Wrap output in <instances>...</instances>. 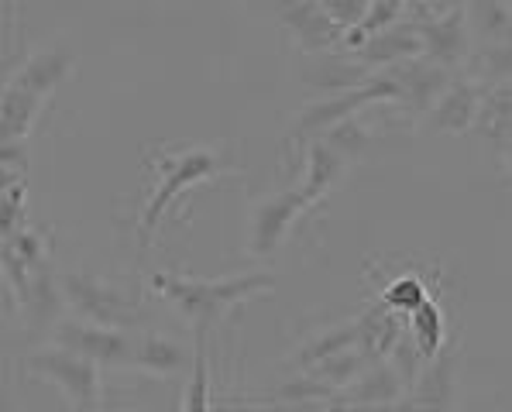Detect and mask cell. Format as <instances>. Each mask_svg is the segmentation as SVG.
<instances>
[{
  "label": "cell",
  "mask_w": 512,
  "mask_h": 412,
  "mask_svg": "<svg viewBox=\"0 0 512 412\" xmlns=\"http://www.w3.org/2000/svg\"><path fill=\"white\" fill-rule=\"evenodd\" d=\"M55 340L69 351H80L86 358H93L100 368H124L135 364V347L128 334H121L117 327H100V323H59L55 327Z\"/></svg>",
  "instance_id": "8"
},
{
  "label": "cell",
  "mask_w": 512,
  "mask_h": 412,
  "mask_svg": "<svg viewBox=\"0 0 512 412\" xmlns=\"http://www.w3.org/2000/svg\"><path fill=\"white\" fill-rule=\"evenodd\" d=\"M506 162H509V169H512V138L506 141Z\"/></svg>",
  "instance_id": "34"
},
{
  "label": "cell",
  "mask_w": 512,
  "mask_h": 412,
  "mask_svg": "<svg viewBox=\"0 0 512 412\" xmlns=\"http://www.w3.org/2000/svg\"><path fill=\"white\" fill-rule=\"evenodd\" d=\"M378 100H399V86L396 79L389 73L385 76H372V83L358 86V90H348V93H334V97H324L317 103L303 110V114L293 121V131H289V141H310V138H320L324 131L337 128L341 121L348 117H358L365 107H372Z\"/></svg>",
  "instance_id": "5"
},
{
  "label": "cell",
  "mask_w": 512,
  "mask_h": 412,
  "mask_svg": "<svg viewBox=\"0 0 512 412\" xmlns=\"http://www.w3.org/2000/svg\"><path fill=\"white\" fill-rule=\"evenodd\" d=\"M427 299H430L427 285H423V279H416V275H399V279L385 285V292H382V303L392 306L403 316H409L413 309H420Z\"/></svg>",
  "instance_id": "29"
},
{
  "label": "cell",
  "mask_w": 512,
  "mask_h": 412,
  "mask_svg": "<svg viewBox=\"0 0 512 412\" xmlns=\"http://www.w3.org/2000/svg\"><path fill=\"white\" fill-rule=\"evenodd\" d=\"M4 275L11 292L25 306L31 327H49L59 320V289H55V275L45 258L42 237L31 227H21L18 234L4 237Z\"/></svg>",
  "instance_id": "2"
},
{
  "label": "cell",
  "mask_w": 512,
  "mask_h": 412,
  "mask_svg": "<svg viewBox=\"0 0 512 412\" xmlns=\"http://www.w3.org/2000/svg\"><path fill=\"white\" fill-rule=\"evenodd\" d=\"M454 406V354L440 351L423 364L420 378L409 385V402L399 409H451Z\"/></svg>",
  "instance_id": "15"
},
{
  "label": "cell",
  "mask_w": 512,
  "mask_h": 412,
  "mask_svg": "<svg viewBox=\"0 0 512 412\" xmlns=\"http://www.w3.org/2000/svg\"><path fill=\"white\" fill-rule=\"evenodd\" d=\"M478 76L492 83H512V42H495V45H478L475 55Z\"/></svg>",
  "instance_id": "28"
},
{
  "label": "cell",
  "mask_w": 512,
  "mask_h": 412,
  "mask_svg": "<svg viewBox=\"0 0 512 412\" xmlns=\"http://www.w3.org/2000/svg\"><path fill=\"white\" fill-rule=\"evenodd\" d=\"M135 364L148 375H179L189 368V354L183 344L159 334H145L135 347Z\"/></svg>",
  "instance_id": "22"
},
{
  "label": "cell",
  "mask_w": 512,
  "mask_h": 412,
  "mask_svg": "<svg viewBox=\"0 0 512 412\" xmlns=\"http://www.w3.org/2000/svg\"><path fill=\"white\" fill-rule=\"evenodd\" d=\"M478 131H485L488 138H512V83H492L485 90Z\"/></svg>",
  "instance_id": "24"
},
{
  "label": "cell",
  "mask_w": 512,
  "mask_h": 412,
  "mask_svg": "<svg viewBox=\"0 0 512 412\" xmlns=\"http://www.w3.org/2000/svg\"><path fill=\"white\" fill-rule=\"evenodd\" d=\"M406 330L413 334V340L420 344V351L427 358L444 351V309L433 303V299H427L420 309H413L406 316Z\"/></svg>",
  "instance_id": "25"
},
{
  "label": "cell",
  "mask_w": 512,
  "mask_h": 412,
  "mask_svg": "<svg viewBox=\"0 0 512 412\" xmlns=\"http://www.w3.org/2000/svg\"><path fill=\"white\" fill-rule=\"evenodd\" d=\"M344 165H348V158L337 152L334 145H327L324 138H310V141H306V179H303V189L310 193L313 203H320L330 193V189L341 182Z\"/></svg>",
  "instance_id": "18"
},
{
  "label": "cell",
  "mask_w": 512,
  "mask_h": 412,
  "mask_svg": "<svg viewBox=\"0 0 512 412\" xmlns=\"http://www.w3.org/2000/svg\"><path fill=\"white\" fill-rule=\"evenodd\" d=\"M42 100L38 93L25 90L18 83L4 86V97H0V124H4V141H21L28 138V131L35 128L38 114H42Z\"/></svg>",
  "instance_id": "20"
},
{
  "label": "cell",
  "mask_w": 512,
  "mask_h": 412,
  "mask_svg": "<svg viewBox=\"0 0 512 412\" xmlns=\"http://www.w3.org/2000/svg\"><path fill=\"white\" fill-rule=\"evenodd\" d=\"M320 4H324L344 28L361 25V21L368 18V11H372V0H320Z\"/></svg>",
  "instance_id": "33"
},
{
  "label": "cell",
  "mask_w": 512,
  "mask_h": 412,
  "mask_svg": "<svg viewBox=\"0 0 512 412\" xmlns=\"http://www.w3.org/2000/svg\"><path fill=\"white\" fill-rule=\"evenodd\" d=\"M354 344H358V327H354V323H341V327L327 330V334L313 337L310 344L299 347L293 364H299V368H313L317 361H324L337 351H348V347H354Z\"/></svg>",
  "instance_id": "26"
},
{
  "label": "cell",
  "mask_w": 512,
  "mask_h": 412,
  "mask_svg": "<svg viewBox=\"0 0 512 412\" xmlns=\"http://www.w3.org/2000/svg\"><path fill=\"white\" fill-rule=\"evenodd\" d=\"M409 392L403 375L392 368V361H372L358 378L351 382V388L337 392V406L348 409H385V406H399V399Z\"/></svg>",
  "instance_id": "12"
},
{
  "label": "cell",
  "mask_w": 512,
  "mask_h": 412,
  "mask_svg": "<svg viewBox=\"0 0 512 412\" xmlns=\"http://www.w3.org/2000/svg\"><path fill=\"white\" fill-rule=\"evenodd\" d=\"M220 169H224V162H220L210 148H193V152H186V155L159 158V186H155L152 200H148L145 213H141V237L148 241V237L155 234V227L165 220V213L172 210V203H176L189 186L210 182Z\"/></svg>",
  "instance_id": "3"
},
{
  "label": "cell",
  "mask_w": 512,
  "mask_h": 412,
  "mask_svg": "<svg viewBox=\"0 0 512 412\" xmlns=\"http://www.w3.org/2000/svg\"><path fill=\"white\" fill-rule=\"evenodd\" d=\"M423 55V35L420 28L413 25H403V21H392L389 28H378L368 35V42L358 49V59H365L368 66H396V62H406V59H416Z\"/></svg>",
  "instance_id": "16"
},
{
  "label": "cell",
  "mask_w": 512,
  "mask_h": 412,
  "mask_svg": "<svg viewBox=\"0 0 512 412\" xmlns=\"http://www.w3.org/2000/svg\"><path fill=\"white\" fill-rule=\"evenodd\" d=\"M468 25L478 45L512 42V4L509 0H464Z\"/></svg>",
  "instance_id": "21"
},
{
  "label": "cell",
  "mask_w": 512,
  "mask_h": 412,
  "mask_svg": "<svg viewBox=\"0 0 512 412\" xmlns=\"http://www.w3.org/2000/svg\"><path fill=\"white\" fill-rule=\"evenodd\" d=\"M69 69H73V59H69L66 52H38V55H31L18 73H11L7 83H18V86H25V90L38 93V97H49L55 86L66 83Z\"/></svg>",
  "instance_id": "19"
},
{
  "label": "cell",
  "mask_w": 512,
  "mask_h": 412,
  "mask_svg": "<svg viewBox=\"0 0 512 412\" xmlns=\"http://www.w3.org/2000/svg\"><path fill=\"white\" fill-rule=\"evenodd\" d=\"M275 285V275L269 272H251L234 275V279H183V275H155L152 289L169 299L193 323V330H214L234 306L251 296H262Z\"/></svg>",
  "instance_id": "1"
},
{
  "label": "cell",
  "mask_w": 512,
  "mask_h": 412,
  "mask_svg": "<svg viewBox=\"0 0 512 412\" xmlns=\"http://www.w3.org/2000/svg\"><path fill=\"white\" fill-rule=\"evenodd\" d=\"M372 69H368L365 59H344V55H327V52H317V59L310 66H303V79L306 86L320 93H348V90H358V86L372 83Z\"/></svg>",
  "instance_id": "14"
},
{
  "label": "cell",
  "mask_w": 512,
  "mask_h": 412,
  "mask_svg": "<svg viewBox=\"0 0 512 412\" xmlns=\"http://www.w3.org/2000/svg\"><path fill=\"white\" fill-rule=\"evenodd\" d=\"M358 347L372 361H385L392 354V347L399 344V337L406 334V316L396 313L392 306L375 303L372 309L358 316Z\"/></svg>",
  "instance_id": "17"
},
{
  "label": "cell",
  "mask_w": 512,
  "mask_h": 412,
  "mask_svg": "<svg viewBox=\"0 0 512 412\" xmlns=\"http://www.w3.org/2000/svg\"><path fill=\"white\" fill-rule=\"evenodd\" d=\"M320 138H324L327 145H334L344 158H354V155H361V152L368 148V131L361 128V124L354 121V117H348V121H341L337 128L324 131Z\"/></svg>",
  "instance_id": "31"
},
{
  "label": "cell",
  "mask_w": 512,
  "mask_h": 412,
  "mask_svg": "<svg viewBox=\"0 0 512 412\" xmlns=\"http://www.w3.org/2000/svg\"><path fill=\"white\" fill-rule=\"evenodd\" d=\"M210 364H207V330H193V378L186 388V412L210 409Z\"/></svg>",
  "instance_id": "27"
},
{
  "label": "cell",
  "mask_w": 512,
  "mask_h": 412,
  "mask_svg": "<svg viewBox=\"0 0 512 412\" xmlns=\"http://www.w3.org/2000/svg\"><path fill=\"white\" fill-rule=\"evenodd\" d=\"M485 86L478 79H451L444 97L433 103L427 114V128L433 134H464L478 128V114H482Z\"/></svg>",
  "instance_id": "11"
},
{
  "label": "cell",
  "mask_w": 512,
  "mask_h": 412,
  "mask_svg": "<svg viewBox=\"0 0 512 412\" xmlns=\"http://www.w3.org/2000/svg\"><path fill=\"white\" fill-rule=\"evenodd\" d=\"M372 364V358H368L365 351H361L358 344L348 347V351H337V354H330V358L324 361H317L313 368H303V371H310L313 378H320V382H327L334 392H341V388H348L354 378L361 375V371Z\"/></svg>",
  "instance_id": "23"
},
{
  "label": "cell",
  "mask_w": 512,
  "mask_h": 412,
  "mask_svg": "<svg viewBox=\"0 0 512 412\" xmlns=\"http://www.w3.org/2000/svg\"><path fill=\"white\" fill-rule=\"evenodd\" d=\"M389 361H392V368L399 371V375H403V382H406V388L416 382V378H420V371H423V364H427L430 358L427 354L420 351V344H416L413 340V334H406L399 337V344L392 347V354H389Z\"/></svg>",
  "instance_id": "30"
},
{
  "label": "cell",
  "mask_w": 512,
  "mask_h": 412,
  "mask_svg": "<svg viewBox=\"0 0 512 412\" xmlns=\"http://www.w3.org/2000/svg\"><path fill=\"white\" fill-rule=\"evenodd\" d=\"M62 292L73 303L76 313L90 323H100V327H131L138 323V309L128 303L121 289L114 285L93 279V275H66L62 279Z\"/></svg>",
  "instance_id": "6"
},
{
  "label": "cell",
  "mask_w": 512,
  "mask_h": 412,
  "mask_svg": "<svg viewBox=\"0 0 512 412\" xmlns=\"http://www.w3.org/2000/svg\"><path fill=\"white\" fill-rule=\"evenodd\" d=\"M423 35V55L444 62V66H461L468 59V11L464 4H454L447 14H437V18L416 21Z\"/></svg>",
  "instance_id": "13"
},
{
  "label": "cell",
  "mask_w": 512,
  "mask_h": 412,
  "mask_svg": "<svg viewBox=\"0 0 512 412\" xmlns=\"http://www.w3.org/2000/svg\"><path fill=\"white\" fill-rule=\"evenodd\" d=\"M313 206L310 193L303 186L299 189H286V193L272 196V200L258 203L255 210V220H251V241H248V251L255 258H269L275 251L282 248L286 234L293 231V224L303 217L306 210Z\"/></svg>",
  "instance_id": "7"
},
{
  "label": "cell",
  "mask_w": 512,
  "mask_h": 412,
  "mask_svg": "<svg viewBox=\"0 0 512 412\" xmlns=\"http://www.w3.org/2000/svg\"><path fill=\"white\" fill-rule=\"evenodd\" d=\"M25 368L35 378L59 385L62 395L69 399V409H100L104 406V388H100V364L69 347H55V351H38L25 361Z\"/></svg>",
  "instance_id": "4"
},
{
  "label": "cell",
  "mask_w": 512,
  "mask_h": 412,
  "mask_svg": "<svg viewBox=\"0 0 512 412\" xmlns=\"http://www.w3.org/2000/svg\"><path fill=\"white\" fill-rule=\"evenodd\" d=\"M275 395H279V399H286V402H313V399H334L337 392L327 382L313 378L310 371H303V378H296V382H286Z\"/></svg>",
  "instance_id": "32"
},
{
  "label": "cell",
  "mask_w": 512,
  "mask_h": 412,
  "mask_svg": "<svg viewBox=\"0 0 512 412\" xmlns=\"http://www.w3.org/2000/svg\"><path fill=\"white\" fill-rule=\"evenodd\" d=\"M385 73L396 79L399 100L409 103L416 114L427 117L433 103L444 97V90L451 86V66L430 59V55H416V59L396 62V66H385Z\"/></svg>",
  "instance_id": "9"
},
{
  "label": "cell",
  "mask_w": 512,
  "mask_h": 412,
  "mask_svg": "<svg viewBox=\"0 0 512 412\" xmlns=\"http://www.w3.org/2000/svg\"><path fill=\"white\" fill-rule=\"evenodd\" d=\"M279 21L306 52H330L344 42V25L320 0H279Z\"/></svg>",
  "instance_id": "10"
}]
</instances>
